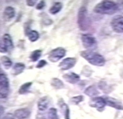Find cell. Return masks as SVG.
Returning <instances> with one entry per match:
<instances>
[{
	"mask_svg": "<svg viewBox=\"0 0 123 119\" xmlns=\"http://www.w3.org/2000/svg\"><path fill=\"white\" fill-rule=\"evenodd\" d=\"M80 55L91 65L98 67H103L105 64L106 61L105 58L101 54L93 51H83L80 53Z\"/></svg>",
	"mask_w": 123,
	"mask_h": 119,
	"instance_id": "6da1fadb",
	"label": "cell"
},
{
	"mask_svg": "<svg viewBox=\"0 0 123 119\" xmlns=\"http://www.w3.org/2000/svg\"><path fill=\"white\" fill-rule=\"evenodd\" d=\"M94 11L99 14L112 15L117 12V3L111 1H103L96 5Z\"/></svg>",
	"mask_w": 123,
	"mask_h": 119,
	"instance_id": "7a4b0ae2",
	"label": "cell"
},
{
	"mask_svg": "<svg viewBox=\"0 0 123 119\" xmlns=\"http://www.w3.org/2000/svg\"><path fill=\"white\" fill-rule=\"evenodd\" d=\"M88 11L86 8L83 6L80 8L78 13V24L81 30L86 31L89 28L90 21L88 17Z\"/></svg>",
	"mask_w": 123,
	"mask_h": 119,
	"instance_id": "3957f363",
	"label": "cell"
},
{
	"mask_svg": "<svg viewBox=\"0 0 123 119\" xmlns=\"http://www.w3.org/2000/svg\"><path fill=\"white\" fill-rule=\"evenodd\" d=\"M10 92L9 80L7 76L0 71V99H5Z\"/></svg>",
	"mask_w": 123,
	"mask_h": 119,
	"instance_id": "277c9868",
	"label": "cell"
},
{
	"mask_svg": "<svg viewBox=\"0 0 123 119\" xmlns=\"http://www.w3.org/2000/svg\"><path fill=\"white\" fill-rule=\"evenodd\" d=\"M81 42L83 47L87 50H92L97 46V42L95 37L90 34H83L81 36Z\"/></svg>",
	"mask_w": 123,
	"mask_h": 119,
	"instance_id": "5b68a950",
	"label": "cell"
},
{
	"mask_svg": "<svg viewBox=\"0 0 123 119\" xmlns=\"http://www.w3.org/2000/svg\"><path fill=\"white\" fill-rule=\"evenodd\" d=\"M66 50L63 48H57L54 49L48 54V59L53 63L57 62L65 56Z\"/></svg>",
	"mask_w": 123,
	"mask_h": 119,
	"instance_id": "8992f818",
	"label": "cell"
},
{
	"mask_svg": "<svg viewBox=\"0 0 123 119\" xmlns=\"http://www.w3.org/2000/svg\"><path fill=\"white\" fill-rule=\"evenodd\" d=\"M111 27L115 32L123 33V15H117L112 18L110 23Z\"/></svg>",
	"mask_w": 123,
	"mask_h": 119,
	"instance_id": "52a82bcc",
	"label": "cell"
},
{
	"mask_svg": "<svg viewBox=\"0 0 123 119\" xmlns=\"http://www.w3.org/2000/svg\"><path fill=\"white\" fill-rule=\"evenodd\" d=\"M89 105L96 108L98 111H103L106 106L105 99L101 97H95L91 99L89 102Z\"/></svg>",
	"mask_w": 123,
	"mask_h": 119,
	"instance_id": "ba28073f",
	"label": "cell"
},
{
	"mask_svg": "<svg viewBox=\"0 0 123 119\" xmlns=\"http://www.w3.org/2000/svg\"><path fill=\"white\" fill-rule=\"evenodd\" d=\"M76 59L75 58H67L63 59L60 63L58 67L60 68L62 71H67L69 69L73 68L76 63Z\"/></svg>",
	"mask_w": 123,
	"mask_h": 119,
	"instance_id": "9c48e42d",
	"label": "cell"
},
{
	"mask_svg": "<svg viewBox=\"0 0 123 119\" xmlns=\"http://www.w3.org/2000/svg\"><path fill=\"white\" fill-rule=\"evenodd\" d=\"M104 99H105L106 105L119 110H123V104L117 99L110 97H105Z\"/></svg>",
	"mask_w": 123,
	"mask_h": 119,
	"instance_id": "30bf717a",
	"label": "cell"
},
{
	"mask_svg": "<svg viewBox=\"0 0 123 119\" xmlns=\"http://www.w3.org/2000/svg\"><path fill=\"white\" fill-rule=\"evenodd\" d=\"M15 15V10L12 6H8L5 8L3 13V18L5 22H9L14 18Z\"/></svg>",
	"mask_w": 123,
	"mask_h": 119,
	"instance_id": "8fae6325",
	"label": "cell"
},
{
	"mask_svg": "<svg viewBox=\"0 0 123 119\" xmlns=\"http://www.w3.org/2000/svg\"><path fill=\"white\" fill-rule=\"evenodd\" d=\"M31 115L30 111L27 108L17 109L14 111V117L17 119H28Z\"/></svg>",
	"mask_w": 123,
	"mask_h": 119,
	"instance_id": "7c38bea8",
	"label": "cell"
},
{
	"mask_svg": "<svg viewBox=\"0 0 123 119\" xmlns=\"http://www.w3.org/2000/svg\"><path fill=\"white\" fill-rule=\"evenodd\" d=\"M63 78L65 79L67 82L71 83V84H76L80 81V76L74 72L67 73L63 76Z\"/></svg>",
	"mask_w": 123,
	"mask_h": 119,
	"instance_id": "4fadbf2b",
	"label": "cell"
},
{
	"mask_svg": "<svg viewBox=\"0 0 123 119\" xmlns=\"http://www.w3.org/2000/svg\"><path fill=\"white\" fill-rule=\"evenodd\" d=\"M2 41L3 42L4 45L5 46L6 48L7 49L8 51H11L13 49V41L12 40V38L10 35L8 33L3 35V38H2Z\"/></svg>",
	"mask_w": 123,
	"mask_h": 119,
	"instance_id": "5bb4252c",
	"label": "cell"
},
{
	"mask_svg": "<svg viewBox=\"0 0 123 119\" xmlns=\"http://www.w3.org/2000/svg\"><path fill=\"white\" fill-rule=\"evenodd\" d=\"M49 104V100L48 97H43L40 98L37 103L38 109L41 111H45L46 109H48Z\"/></svg>",
	"mask_w": 123,
	"mask_h": 119,
	"instance_id": "9a60e30c",
	"label": "cell"
},
{
	"mask_svg": "<svg viewBox=\"0 0 123 119\" xmlns=\"http://www.w3.org/2000/svg\"><path fill=\"white\" fill-rule=\"evenodd\" d=\"M25 65L23 63H16L15 65H13V68H12V73L13 74L14 76H17L23 72L24 70H25Z\"/></svg>",
	"mask_w": 123,
	"mask_h": 119,
	"instance_id": "2e32d148",
	"label": "cell"
},
{
	"mask_svg": "<svg viewBox=\"0 0 123 119\" xmlns=\"http://www.w3.org/2000/svg\"><path fill=\"white\" fill-rule=\"evenodd\" d=\"M84 93L90 97H94L99 94L98 89L94 85H91L87 87L84 91Z\"/></svg>",
	"mask_w": 123,
	"mask_h": 119,
	"instance_id": "e0dca14e",
	"label": "cell"
},
{
	"mask_svg": "<svg viewBox=\"0 0 123 119\" xmlns=\"http://www.w3.org/2000/svg\"><path fill=\"white\" fill-rule=\"evenodd\" d=\"M0 60H1V63H2V65H3L4 67L6 69H10L12 65V61L10 60V58L6 56H1Z\"/></svg>",
	"mask_w": 123,
	"mask_h": 119,
	"instance_id": "ac0fdd59",
	"label": "cell"
},
{
	"mask_svg": "<svg viewBox=\"0 0 123 119\" xmlns=\"http://www.w3.org/2000/svg\"><path fill=\"white\" fill-rule=\"evenodd\" d=\"M62 8V4L60 2H56L49 8V12L51 14H56Z\"/></svg>",
	"mask_w": 123,
	"mask_h": 119,
	"instance_id": "d6986e66",
	"label": "cell"
},
{
	"mask_svg": "<svg viewBox=\"0 0 123 119\" xmlns=\"http://www.w3.org/2000/svg\"><path fill=\"white\" fill-rule=\"evenodd\" d=\"M59 106L61 109L63 111V113L64 114V119H70V111L68 106L65 104L63 102L62 103L59 104Z\"/></svg>",
	"mask_w": 123,
	"mask_h": 119,
	"instance_id": "ffe728a7",
	"label": "cell"
},
{
	"mask_svg": "<svg viewBox=\"0 0 123 119\" xmlns=\"http://www.w3.org/2000/svg\"><path fill=\"white\" fill-rule=\"evenodd\" d=\"M31 85H32V83L31 82H28L26 83H24L20 86V88L19 89V93L21 95L26 94L27 92L29 91Z\"/></svg>",
	"mask_w": 123,
	"mask_h": 119,
	"instance_id": "44dd1931",
	"label": "cell"
},
{
	"mask_svg": "<svg viewBox=\"0 0 123 119\" xmlns=\"http://www.w3.org/2000/svg\"><path fill=\"white\" fill-rule=\"evenodd\" d=\"M51 84L56 89H61L64 87L63 82L58 78H53L51 82Z\"/></svg>",
	"mask_w": 123,
	"mask_h": 119,
	"instance_id": "7402d4cb",
	"label": "cell"
},
{
	"mask_svg": "<svg viewBox=\"0 0 123 119\" xmlns=\"http://www.w3.org/2000/svg\"><path fill=\"white\" fill-rule=\"evenodd\" d=\"M28 37L30 41L34 42L38 40L39 38V34L35 30H31L28 33Z\"/></svg>",
	"mask_w": 123,
	"mask_h": 119,
	"instance_id": "603a6c76",
	"label": "cell"
},
{
	"mask_svg": "<svg viewBox=\"0 0 123 119\" xmlns=\"http://www.w3.org/2000/svg\"><path fill=\"white\" fill-rule=\"evenodd\" d=\"M42 55V51L39 49L35 50L34 51H33L30 54V60L32 61H37L40 57Z\"/></svg>",
	"mask_w": 123,
	"mask_h": 119,
	"instance_id": "cb8c5ba5",
	"label": "cell"
},
{
	"mask_svg": "<svg viewBox=\"0 0 123 119\" xmlns=\"http://www.w3.org/2000/svg\"><path fill=\"white\" fill-rule=\"evenodd\" d=\"M48 117L49 119H59L57 110L54 107H51L48 110Z\"/></svg>",
	"mask_w": 123,
	"mask_h": 119,
	"instance_id": "d4e9b609",
	"label": "cell"
},
{
	"mask_svg": "<svg viewBox=\"0 0 123 119\" xmlns=\"http://www.w3.org/2000/svg\"><path fill=\"white\" fill-rule=\"evenodd\" d=\"M83 101V97L82 95H78L73 97L71 98V102H73L74 104H78L80 103L81 102Z\"/></svg>",
	"mask_w": 123,
	"mask_h": 119,
	"instance_id": "484cf974",
	"label": "cell"
},
{
	"mask_svg": "<svg viewBox=\"0 0 123 119\" xmlns=\"http://www.w3.org/2000/svg\"><path fill=\"white\" fill-rule=\"evenodd\" d=\"M117 11L120 13H123V1H120L117 3Z\"/></svg>",
	"mask_w": 123,
	"mask_h": 119,
	"instance_id": "4316f807",
	"label": "cell"
},
{
	"mask_svg": "<svg viewBox=\"0 0 123 119\" xmlns=\"http://www.w3.org/2000/svg\"><path fill=\"white\" fill-rule=\"evenodd\" d=\"M6 52H8L7 49L6 48L5 46L4 45L3 41L1 40V41H0V53H5Z\"/></svg>",
	"mask_w": 123,
	"mask_h": 119,
	"instance_id": "83f0119b",
	"label": "cell"
},
{
	"mask_svg": "<svg viewBox=\"0 0 123 119\" xmlns=\"http://www.w3.org/2000/svg\"><path fill=\"white\" fill-rule=\"evenodd\" d=\"M46 64H47V62L45 60H42L38 61V63H37L36 67L38 68V69H40V68H42L43 67H44Z\"/></svg>",
	"mask_w": 123,
	"mask_h": 119,
	"instance_id": "f1b7e54d",
	"label": "cell"
},
{
	"mask_svg": "<svg viewBox=\"0 0 123 119\" xmlns=\"http://www.w3.org/2000/svg\"><path fill=\"white\" fill-rule=\"evenodd\" d=\"M2 119H15V117L11 113H6V115H4Z\"/></svg>",
	"mask_w": 123,
	"mask_h": 119,
	"instance_id": "f546056e",
	"label": "cell"
},
{
	"mask_svg": "<svg viewBox=\"0 0 123 119\" xmlns=\"http://www.w3.org/2000/svg\"><path fill=\"white\" fill-rule=\"evenodd\" d=\"M44 6H45V2L44 1H40L37 4L36 8L38 10H41L44 7Z\"/></svg>",
	"mask_w": 123,
	"mask_h": 119,
	"instance_id": "4dcf8cb0",
	"label": "cell"
},
{
	"mask_svg": "<svg viewBox=\"0 0 123 119\" xmlns=\"http://www.w3.org/2000/svg\"><path fill=\"white\" fill-rule=\"evenodd\" d=\"M4 113H5V107L3 106L0 105V119L3 117Z\"/></svg>",
	"mask_w": 123,
	"mask_h": 119,
	"instance_id": "1f68e13d",
	"label": "cell"
},
{
	"mask_svg": "<svg viewBox=\"0 0 123 119\" xmlns=\"http://www.w3.org/2000/svg\"><path fill=\"white\" fill-rule=\"evenodd\" d=\"M35 1H30V0H28L26 1V4L27 5H28L29 6H33L35 5Z\"/></svg>",
	"mask_w": 123,
	"mask_h": 119,
	"instance_id": "d6a6232c",
	"label": "cell"
}]
</instances>
